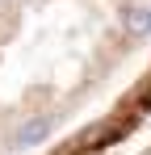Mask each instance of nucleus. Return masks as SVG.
<instances>
[{"label": "nucleus", "mask_w": 151, "mask_h": 155, "mask_svg": "<svg viewBox=\"0 0 151 155\" xmlns=\"http://www.w3.org/2000/svg\"><path fill=\"white\" fill-rule=\"evenodd\" d=\"M46 155H151V71L113 109H105Z\"/></svg>", "instance_id": "nucleus-1"}]
</instances>
